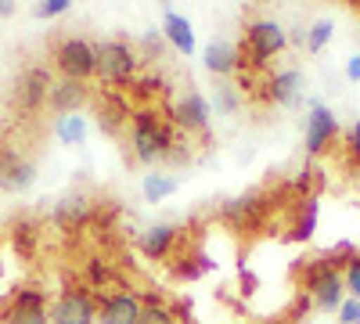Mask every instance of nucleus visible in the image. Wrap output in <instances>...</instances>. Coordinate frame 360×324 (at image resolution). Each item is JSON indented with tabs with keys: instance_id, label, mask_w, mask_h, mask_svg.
<instances>
[{
	"instance_id": "f257e3e1",
	"label": "nucleus",
	"mask_w": 360,
	"mask_h": 324,
	"mask_svg": "<svg viewBox=\"0 0 360 324\" xmlns=\"http://www.w3.org/2000/svg\"><path fill=\"white\" fill-rule=\"evenodd\" d=\"M173 141H176L173 130L159 119L155 112H134V115H130V144H134L137 162H159V159H169Z\"/></svg>"
},
{
	"instance_id": "f03ea898",
	"label": "nucleus",
	"mask_w": 360,
	"mask_h": 324,
	"mask_svg": "<svg viewBox=\"0 0 360 324\" xmlns=\"http://www.w3.org/2000/svg\"><path fill=\"white\" fill-rule=\"evenodd\" d=\"M303 288L321 310H339L342 306V274L332 256L303 263Z\"/></svg>"
},
{
	"instance_id": "7ed1b4c3",
	"label": "nucleus",
	"mask_w": 360,
	"mask_h": 324,
	"mask_svg": "<svg viewBox=\"0 0 360 324\" xmlns=\"http://www.w3.org/2000/svg\"><path fill=\"white\" fill-rule=\"evenodd\" d=\"M285 29L270 18H259L245 29V44H242V69L245 65H263L266 58H274L285 51Z\"/></svg>"
},
{
	"instance_id": "20e7f679",
	"label": "nucleus",
	"mask_w": 360,
	"mask_h": 324,
	"mask_svg": "<svg viewBox=\"0 0 360 324\" xmlns=\"http://www.w3.org/2000/svg\"><path fill=\"white\" fill-rule=\"evenodd\" d=\"M94 54H98V76L105 83H130L134 69H137V58L127 44L119 40H108V44H94Z\"/></svg>"
},
{
	"instance_id": "39448f33",
	"label": "nucleus",
	"mask_w": 360,
	"mask_h": 324,
	"mask_svg": "<svg viewBox=\"0 0 360 324\" xmlns=\"http://www.w3.org/2000/svg\"><path fill=\"white\" fill-rule=\"evenodd\" d=\"M54 62H58V69L65 72V79H76V83H83L86 76H94V69H98V54H94V44H86V40H76V37H69L62 47H58Z\"/></svg>"
},
{
	"instance_id": "423d86ee",
	"label": "nucleus",
	"mask_w": 360,
	"mask_h": 324,
	"mask_svg": "<svg viewBox=\"0 0 360 324\" xmlns=\"http://www.w3.org/2000/svg\"><path fill=\"white\" fill-rule=\"evenodd\" d=\"M98 317V296L90 292H65L51 310V324H94Z\"/></svg>"
},
{
	"instance_id": "0eeeda50",
	"label": "nucleus",
	"mask_w": 360,
	"mask_h": 324,
	"mask_svg": "<svg viewBox=\"0 0 360 324\" xmlns=\"http://www.w3.org/2000/svg\"><path fill=\"white\" fill-rule=\"evenodd\" d=\"M141 296L137 292H112V296L101 299V324H137L141 320Z\"/></svg>"
},
{
	"instance_id": "6e6552de",
	"label": "nucleus",
	"mask_w": 360,
	"mask_h": 324,
	"mask_svg": "<svg viewBox=\"0 0 360 324\" xmlns=\"http://www.w3.org/2000/svg\"><path fill=\"white\" fill-rule=\"evenodd\" d=\"M220 216H224L231 227H238V231L252 227V223L263 216V195H259V191H249V195H242V198L224 202V205H220Z\"/></svg>"
},
{
	"instance_id": "1a4fd4ad",
	"label": "nucleus",
	"mask_w": 360,
	"mask_h": 324,
	"mask_svg": "<svg viewBox=\"0 0 360 324\" xmlns=\"http://www.w3.org/2000/svg\"><path fill=\"white\" fill-rule=\"evenodd\" d=\"M335 130H339V123H335L332 108H324V105L314 101V112H310V119H307V152L310 155L324 152V144L335 137Z\"/></svg>"
},
{
	"instance_id": "9d476101",
	"label": "nucleus",
	"mask_w": 360,
	"mask_h": 324,
	"mask_svg": "<svg viewBox=\"0 0 360 324\" xmlns=\"http://www.w3.org/2000/svg\"><path fill=\"white\" fill-rule=\"evenodd\" d=\"M33 176H37V169H33V162H29V159H22V155H15V152L0 155V188L25 191L29 184H33Z\"/></svg>"
},
{
	"instance_id": "9b49d317",
	"label": "nucleus",
	"mask_w": 360,
	"mask_h": 324,
	"mask_svg": "<svg viewBox=\"0 0 360 324\" xmlns=\"http://www.w3.org/2000/svg\"><path fill=\"white\" fill-rule=\"evenodd\" d=\"M173 123L180 127V130H188V134H195V130H205V123H209V105H205V98L202 94H188V98H180V105L173 108Z\"/></svg>"
},
{
	"instance_id": "f8f14e48",
	"label": "nucleus",
	"mask_w": 360,
	"mask_h": 324,
	"mask_svg": "<svg viewBox=\"0 0 360 324\" xmlns=\"http://www.w3.org/2000/svg\"><path fill=\"white\" fill-rule=\"evenodd\" d=\"M266 94H270L274 105H295L299 98H303V72H299V69H285L278 76H270Z\"/></svg>"
},
{
	"instance_id": "ddd939ff",
	"label": "nucleus",
	"mask_w": 360,
	"mask_h": 324,
	"mask_svg": "<svg viewBox=\"0 0 360 324\" xmlns=\"http://www.w3.org/2000/svg\"><path fill=\"white\" fill-rule=\"evenodd\" d=\"M205 69L209 72H220V76H231L234 69H242V51L227 40H213L205 47Z\"/></svg>"
},
{
	"instance_id": "4468645a",
	"label": "nucleus",
	"mask_w": 360,
	"mask_h": 324,
	"mask_svg": "<svg viewBox=\"0 0 360 324\" xmlns=\"http://www.w3.org/2000/svg\"><path fill=\"white\" fill-rule=\"evenodd\" d=\"M123 123H130V105L119 94H101L98 98V127L105 134H119Z\"/></svg>"
},
{
	"instance_id": "2eb2a0df",
	"label": "nucleus",
	"mask_w": 360,
	"mask_h": 324,
	"mask_svg": "<svg viewBox=\"0 0 360 324\" xmlns=\"http://www.w3.org/2000/svg\"><path fill=\"white\" fill-rule=\"evenodd\" d=\"M86 98H90L86 86L76 83V79H62L58 86H51V105L62 112V115H76V108H79Z\"/></svg>"
},
{
	"instance_id": "dca6fc26",
	"label": "nucleus",
	"mask_w": 360,
	"mask_h": 324,
	"mask_svg": "<svg viewBox=\"0 0 360 324\" xmlns=\"http://www.w3.org/2000/svg\"><path fill=\"white\" fill-rule=\"evenodd\" d=\"M173 242H176V231H173L169 223H155V227H148V231L141 234V249H144V256H152V259L169 256Z\"/></svg>"
},
{
	"instance_id": "f3484780",
	"label": "nucleus",
	"mask_w": 360,
	"mask_h": 324,
	"mask_svg": "<svg viewBox=\"0 0 360 324\" xmlns=\"http://www.w3.org/2000/svg\"><path fill=\"white\" fill-rule=\"evenodd\" d=\"M166 37H169V44H173L180 54H191L195 33H191V22H188V18H180L176 11H166Z\"/></svg>"
},
{
	"instance_id": "a211bd4d",
	"label": "nucleus",
	"mask_w": 360,
	"mask_h": 324,
	"mask_svg": "<svg viewBox=\"0 0 360 324\" xmlns=\"http://www.w3.org/2000/svg\"><path fill=\"white\" fill-rule=\"evenodd\" d=\"M44 94H51V79L44 69H29L22 79V105L25 108H37L44 101Z\"/></svg>"
},
{
	"instance_id": "6ab92c4d",
	"label": "nucleus",
	"mask_w": 360,
	"mask_h": 324,
	"mask_svg": "<svg viewBox=\"0 0 360 324\" xmlns=\"http://www.w3.org/2000/svg\"><path fill=\"white\" fill-rule=\"evenodd\" d=\"M54 216H58V223H62V227H76V223H83L90 216V205H86V198L69 195V198H62V205H58Z\"/></svg>"
},
{
	"instance_id": "aec40b11",
	"label": "nucleus",
	"mask_w": 360,
	"mask_h": 324,
	"mask_svg": "<svg viewBox=\"0 0 360 324\" xmlns=\"http://www.w3.org/2000/svg\"><path fill=\"white\" fill-rule=\"evenodd\" d=\"M173 191H176V176H162V173L144 176V198L148 202H159V198H166Z\"/></svg>"
},
{
	"instance_id": "412c9836",
	"label": "nucleus",
	"mask_w": 360,
	"mask_h": 324,
	"mask_svg": "<svg viewBox=\"0 0 360 324\" xmlns=\"http://www.w3.org/2000/svg\"><path fill=\"white\" fill-rule=\"evenodd\" d=\"M137 324H176V313H173L166 303H159V299H148Z\"/></svg>"
},
{
	"instance_id": "4be33fe9",
	"label": "nucleus",
	"mask_w": 360,
	"mask_h": 324,
	"mask_svg": "<svg viewBox=\"0 0 360 324\" xmlns=\"http://www.w3.org/2000/svg\"><path fill=\"white\" fill-rule=\"evenodd\" d=\"M58 137L65 144H79L86 137V127H83L79 115H62V119H58Z\"/></svg>"
},
{
	"instance_id": "5701e85b",
	"label": "nucleus",
	"mask_w": 360,
	"mask_h": 324,
	"mask_svg": "<svg viewBox=\"0 0 360 324\" xmlns=\"http://www.w3.org/2000/svg\"><path fill=\"white\" fill-rule=\"evenodd\" d=\"M4 324H51L47 310H29V306H11Z\"/></svg>"
},
{
	"instance_id": "b1692460",
	"label": "nucleus",
	"mask_w": 360,
	"mask_h": 324,
	"mask_svg": "<svg viewBox=\"0 0 360 324\" xmlns=\"http://www.w3.org/2000/svg\"><path fill=\"white\" fill-rule=\"evenodd\" d=\"M314 223H317V202L307 198L303 213H299V223H295V238H314Z\"/></svg>"
},
{
	"instance_id": "393cba45",
	"label": "nucleus",
	"mask_w": 360,
	"mask_h": 324,
	"mask_svg": "<svg viewBox=\"0 0 360 324\" xmlns=\"http://www.w3.org/2000/svg\"><path fill=\"white\" fill-rule=\"evenodd\" d=\"M238 105H242V98H238V86H231V83L217 86V108H220L224 115L238 112Z\"/></svg>"
},
{
	"instance_id": "a878e982",
	"label": "nucleus",
	"mask_w": 360,
	"mask_h": 324,
	"mask_svg": "<svg viewBox=\"0 0 360 324\" xmlns=\"http://www.w3.org/2000/svg\"><path fill=\"white\" fill-rule=\"evenodd\" d=\"M332 33H335L332 22H317V25L310 29V33H307V47H310V51H321L328 40H332Z\"/></svg>"
},
{
	"instance_id": "bb28decb",
	"label": "nucleus",
	"mask_w": 360,
	"mask_h": 324,
	"mask_svg": "<svg viewBox=\"0 0 360 324\" xmlns=\"http://www.w3.org/2000/svg\"><path fill=\"white\" fill-rule=\"evenodd\" d=\"M346 288L353 292V299H360V256H353L346 267Z\"/></svg>"
},
{
	"instance_id": "cd10ccee",
	"label": "nucleus",
	"mask_w": 360,
	"mask_h": 324,
	"mask_svg": "<svg viewBox=\"0 0 360 324\" xmlns=\"http://www.w3.org/2000/svg\"><path fill=\"white\" fill-rule=\"evenodd\" d=\"M65 8H69V0H44V4L37 8V15L40 18H51V15H62Z\"/></svg>"
},
{
	"instance_id": "c85d7f7f",
	"label": "nucleus",
	"mask_w": 360,
	"mask_h": 324,
	"mask_svg": "<svg viewBox=\"0 0 360 324\" xmlns=\"http://www.w3.org/2000/svg\"><path fill=\"white\" fill-rule=\"evenodd\" d=\"M339 313H342V320H346V324H360V299L342 303V306H339Z\"/></svg>"
},
{
	"instance_id": "c756f323",
	"label": "nucleus",
	"mask_w": 360,
	"mask_h": 324,
	"mask_svg": "<svg viewBox=\"0 0 360 324\" xmlns=\"http://www.w3.org/2000/svg\"><path fill=\"white\" fill-rule=\"evenodd\" d=\"M353 155H356V162H360V119H356V127H353Z\"/></svg>"
},
{
	"instance_id": "7c9ffc66",
	"label": "nucleus",
	"mask_w": 360,
	"mask_h": 324,
	"mask_svg": "<svg viewBox=\"0 0 360 324\" xmlns=\"http://www.w3.org/2000/svg\"><path fill=\"white\" fill-rule=\"evenodd\" d=\"M346 76H349V79H360V58H353V62H349Z\"/></svg>"
},
{
	"instance_id": "2f4dec72",
	"label": "nucleus",
	"mask_w": 360,
	"mask_h": 324,
	"mask_svg": "<svg viewBox=\"0 0 360 324\" xmlns=\"http://www.w3.org/2000/svg\"><path fill=\"white\" fill-rule=\"evenodd\" d=\"M180 313H184V310H180ZM184 324H198V320H195L191 313H184Z\"/></svg>"
},
{
	"instance_id": "473e14b6",
	"label": "nucleus",
	"mask_w": 360,
	"mask_h": 324,
	"mask_svg": "<svg viewBox=\"0 0 360 324\" xmlns=\"http://www.w3.org/2000/svg\"><path fill=\"white\" fill-rule=\"evenodd\" d=\"M263 324H285V320H263Z\"/></svg>"
}]
</instances>
